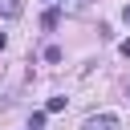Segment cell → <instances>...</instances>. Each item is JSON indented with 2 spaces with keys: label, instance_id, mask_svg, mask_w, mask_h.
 Masks as SVG:
<instances>
[{
  "label": "cell",
  "instance_id": "obj_10",
  "mask_svg": "<svg viewBox=\"0 0 130 130\" xmlns=\"http://www.w3.org/2000/svg\"><path fill=\"white\" fill-rule=\"evenodd\" d=\"M49 4H53V0H49Z\"/></svg>",
  "mask_w": 130,
  "mask_h": 130
},
{
  "label": "cell",
  "instance_id": "obj_3",
  "mask_svg": "<svg viewBox=\"0 0 130 130\" xmlns=\"http://www.w3.org/2000/svg\"><path fill=\"white\" fill-rule=\"evenodd\" d=\"M65 106H69V102H65V98H49V106H45V114H61V110H65Z\"/></svg>",
  "mask_w": 130,
  "mask_h": 130
},
{
  "label": "cell",
  "instance_id": "obj_8",
  "mask_svg": "<svg viewBox=\"0 0 130 130\" xmlns=\"http://www.w3.org/2000/svg\"><path fill=\"white\" fill-rule=\"evenodd\" d=\"M122 20H130V4H126V8H122Z\"/></svg>",
  "mask_w": 130,
  "mask_h": 130
},
{
  "label": "cell",
  "instance_id": "obj_6",
  "mask_svg": "<svg viewBox=\"0 0 130 130\" xmlns=\"http://www.w3.org/2000/svg\"><path fill=\"white\" fill-rule=\"evenodd\" d=\"M16 12H20V0H8L4 4V16H16Z\"/></svg>",
  "mask_w": 130,
  "mask_h": 130
},
{
  "label": "cell",
  "instance_id": "obj_7",
  "mask_svg": "<svg viewBox=\"0 0 130 130\" xmlns=\"http://www.w3.org/2000/svg\"><path fill=\"white\" fill-rule=\"evenodd\" d=\"M118 49H122V57H130V41H122V45H118Z\"/></svg>",
  "mask_w": 130,
  "mask_h": 130
},
{
  "label": "cell",
  "instance_id": "obj_1",
  "mask_svg": "<svg viewBox=\"0 0 130 130\" xmlns=\"http://www.w3.org/2000/svg\"><path fill=\"white\" fill-rule=\"evenodd\" d=\"M81 130H118V118L114 114H98V118H85Z\"/></svg>",
  "mask_w": 130,
  "mask_h": 130
},
{
  "label": "cell",
  "instance_id": "obj_9",
  "mask_svg": "<svg viewBox=\"0 0 130 130\" xmlns=\"http://www.w3.org/2000/svg\"><path fill=\"white\" fill-rule=\"evenodd\" d=\"M126 102H130V81H126Z\"/></svg>",
  "mask_w": 130,
  "mask_h": 130
},
{
  "label": "cell",
  "instance_id": "obj_2",
  "mask_svg": "<svg viewBox=\"0 0 130 130\" xmlns=\"http://www.w3.org/2000/svg\"><path fill=\"white\" fill-rule=\"evenodd\" d=\"M57 20H61V12H57V8H49V12L41 16V28H57Z\"/></svg>",
  "mask_w": 130,
  "mask_h": 130
},
{
  "label": "cell",
  "instance_id": "obj_4",
  "mask_svg": "<svg viewBox=\"0 0 130 130\" xmlns=\"http://www.w3.org/2000/svg\"><path fill=\"white\" fill-rule=\"evenodd\" d=\"M45 118H49V114H45V110H37V114L28 118V130H45Z\"/></svg>",
  "mask_w": 130,
  "mask_h": 130
},
{
  "label": "cell",
  "instance_id": "obj_5",
  "mask_svg": "<svg viewBox=\"0 0 130 130\" xmlns=\"http://www.w3.org/2000/svg\"><path fill=\"white\" fill-rule=\"evenodd\" d=\"M45 61H49V65H57V61H61V49H57V45H49V49H45Z\"/></svg>",
  "mask_w": 130,
  "mask_h": 130
}]
</instances>
